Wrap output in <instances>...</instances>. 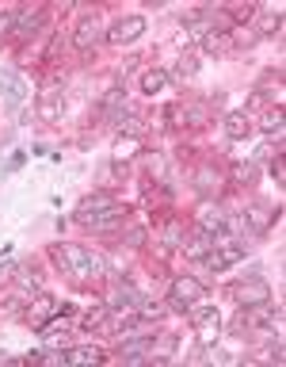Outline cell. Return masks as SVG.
Wrapping results in <instances>:
<instances>
[{
    "label": "cell",
    "mask_w": 286,
    "mask_h": 367,
    "mask_svg": "<svg viewBox=\"0 0 286 367\" xmlns=\"http://www.w3.org/2000/svg\"><path fill=\"white\" fill-rule=\"evenodd\" d=\"M172 84V77L165 69H145L141 73V92H145V96H157V92H165Z\"/></svg>",
    "instance_id": "obj_17"
},
{
    "label": "cell",
    "mask_w": 286,
    "mask_h": 367,
    "mask_svg": "<svg viewBox=\"0 0 286 367\" xmlns=\"http://www.w3.org/2000/svg\"><path fill=\"white\" fill-rule=\"evenodd\" d=\"M42 23H46V12H19L12 31L19 35V39H35V35H38V27H42Z\"/></svg>",
    "instance_id": "obj_14"
},
{
    "label": "cell",
    "mask_w": 286,
    "mask_h": 367,
    "mask_svg": "<svg viewBox=\"0 0 286 367\" xmlns=\"http://www.w3.org/2000/svg\"><path fill=\"white\" fill-rule=\"evenodd\" d=\"M210 249H214V233L198 230V233H191V241L184 245V257H191V260H203Z\"/></svg>",
    "instance_id": "obj_15"
},
{
    "label": "cell",
    "mask_w": 286,
    "mask_h": 367,
    "mask_svg": "<svg viewBox=\"0 0 286 367\" xmlns=\"http://www.w3.org/2000/svg\"><path fill=\"white\" fill-rule=\"evenodd\" d=\"M275 222H279V211H271V206H263V203H252V206L244 211V226L256 233V238H263V233L271 230Z\"/></svg>",
    "instance_id": "obj_8"
},
{
    "label": "cell",
    "mask_w": 286,
    "mask_h": 367,
    "mask_svg": "<svg viewBox=\"0 0 286 367\" xmlns=\"http://www.w3.org/2000/svg\"><path fill=\"white\" fill-rule=\"evenodd\" d=\"M54 264L65 272V276H73V279H88V276H103V260L100 257H92L84 245H69V241H61V245H54Z\"/></svg>",
    "instance_id": "obj_1"
},
{
    "label": "cell",
    "mask_w": 286,
    "mask_h": 367,
    "mask_svg": "<svg viewBox=\"0 0 286 367\" xmlns=\"http://www.w3.org/2000/svg\"><path fill=\"white\" fill-rule=\"evenodd\" d=\"M138 291H133V284H126V279H122V284H114V306H126V310H133V303H138Z\"/></svg>",
    "instance_id": "obj_23"
},
{
    "label": "cell",
    "mask_w": 286,
    "mask_h": 367,
    "mask_svg": "<svg viewBox=\"0 0 286 367\" xmlns=\"http://www.w3.org/2000/svg\"><path fill=\"white\" fill-rule=\"evenodd\" d=\"M122 219H126V211H122V206H111V211H100V214H92V219H84V226H92V230H111V226H119Z\"/></svg>",
    "instance_id": "obj_19"
},
{
    "label": "cell",
    "mask_w": 286,
    "mask_h": 367,
    "mask_svg": "<svg viewBox=\"0 0 286 367\" xmlns=\"http://www.w3.org/2000/svg\"><path fill=\"white\" fill-rule=\"evenodd\" d=\"M145 241V230H126V245H141Z\"/></svg>",
    "instance_id": "obj_33"
},
{
    "label": "cell",
    "mask_w": 286,
    "mask_h": 367,
    "mask_svg": "<svg viewBox=\"0 0 286 367\" xmlns=\"http://www.w3.org/2000/svg\"><path fill=\"white\" fill-rule=\"evenodd\" d=\"M198 187H203V192H218V173L203 168V173H198Z\"/></svg>",
    "instance_id": "obj_28"
},
{
    "label": "cell",
    "mask_w": 286,
    "mask_h": 367,
    "mask_svg": "<svg viewBox=\"0 0 286 367\" xmlns=\"http://www.w3.org/2000/svg\"><path fill=\"white\" fill-rule=\"evenodd\" d=\"M61 111H65L61 92H42V100H38V115H42L46 122H54V119H61Z\"/></svg>",
    "instance_id": "obj_16"
},
{
    "label": "cell",
    "mask_w": 286,
    "mask_h": 367,
    "mask_svg": "<svg viewBox=\"0 0 286 367\" xmlns=\"http://www.w3.org/2000/svg\"><path fill=\"white\" fill-rule=\"evenodd\" d=\"M133 314L145 318V322H160V318H165V306L153 303V298H138V303H133Z\"/></svg>",
    "instance_id": "obj_22"
},
{
    "label": "cell",
    "mask_w": 286,
    "mask_h": 367,
    "mask_svg": "<svg viewBox=\"0 0 286 367\" xmlns=\"http://www.w3.org/2000/svg\"><path fill=\"white\" fill-rule=\"evenodd\" d=\"M279 27H282V16L275 12L271 20H263V31H260V35H263V39H271V35H279Z\"/></svg>",
    "instance_id": "obj_29"
},
{
    "label": "cell",
    "mask_w": 286,
    "mask_h": 367,
    "mask_svg": "<svg viewBox=\"0 0 286 367\" xmlns=\"http://www.w3.org/2000/svg\"><path fill=\"white\" fill-rule=\"evenodd\" d=\"M203 260H206V268H210V272H229L233 264H241V260H244V245H241V241L214 245V249H210Z\"/></svg>",
    "instance_id": "obj_5"
},
{
    "label": "cell",
    "mask_w": 286,
    "mask_h": 367,
    "mask_svg": "<svg viewBox=\"0 0 286 367\" xmlns=\"http://www.w3.org/2000/svg\"><path fill=\"white\" fill-rule=\"evenodd\" d=\"M103 322H107V306H95V310H88V314L81 318V325H84V329H100Z\"/></svg>",
    "instance_id": "obj_26"
},
{
    "label": "cell",
    "mask_w": 286,
    "mask_h": 367,
    "mask_svg": "<svg viewBox=\"0 0 286 367\" xmlns=\"http://www.w3.org/2000/svg\"><path fill=\"white\" fill-rule=\"evenodd\" d=\"M206 298V287L198 284V279H191V276H179V279H172V287H168V306L176 310V314H187L195 303H203Z\"/></svg>",
    "instance_id": "obj_4"
},
{
    "label": "cell",
    "mask_w": 286,
    "mask_h": 367,
    "mask_svg": "<svg viewBox=\"0 0 286 367\" xmlns=\"http://www.w3.org/2000/svg\"><path fill=\"white\" fill-rule=\"evenodd\" d=\"M271 176H275V184H282V153L271 157Z\"/></svg>",
    "instance_id": "obj_31"
},
{
    "label": "cell",
    "mask_w": 286,
    "mask_h": 367,
    "mask_svg": "<svg viewBox=\"0 0 286 367\" xmlns=\"http://www.w3.org/2000/svg\"><path fill=\"white\" fill-rule=\"evenodd\" d=\"M119 127H122V134H126V138H133V142H138V138L145 134V119H141V115H126V119H119Z\"/></svg>",
    "instance_id": "obj_25"
},
{
    "label": "cell",
    "mask_w": 286,
    "mask_h": 367,
    "mask_svg": "<svg viewBox=\"0 0 286 367\" xmlns=\"http://www.w3.org/2000/svg\"><path fill=\"white\" fill-rule=\"evenodd\" d=\"M187 318H191V325H195L198 344H214L218 337H222V314H218V306L195 303V306L187 310Z\"/></svg>",
    "instance_id": "obj_3"
},
{
    "label": "cell",
    "mask_w": 286,
    "mask_h": 367,
    "mask_svg": "<svg viewBox=\"0 0 286 367\" xmlns=\"http://www.w3.org/2000/svg\"><path fill=\"white\" fill-rule=\"evenodd\" d=\"M111 206H119V199H114L111 192H92V195H84L81 206H76V219H92V214H100V211H111Z\"/></svg>",
    "instance_id": "obj_9"
},
{
    "label": "cell",
    "mask_w": 286,
    "mask_h": 367,
    "mask_svg": "<svg viewBox=\"0 0 286 367\" xmlns=\"http://www.w3.org/2000/svg\"><path fill=\"white\" fill-rule=\"evenodd\" d=\"M198 226H203L206 233H222L225 226H229V219H225L222 206H203V214H198Z\"/></svg>",
    "instance_id": "obj_18"
},
{
    "label": "cell",
    "mask_w": 286,
    "mask_h": 367,
    "mask_svg": "<svg viewBox=\"0 0 286 367\" xmlns=\"http://www.w3.org/2000/svg\"><path fill=\"white\" fill-rule=\"evenodd\" d=\"M256 180V165H233V184H252Z\"/></svg>",
    "instance_id": "obj_27"
},
{
    "label": "cell",
    "mask_w": 286,
    "mask_h": 367,
    "mask_svg": "<svg viewBox=\"0 0 286 367\" xmlns=\"http://www.w3.org/2000/svg\"><path fill=\"white\" fill-rule=\"evenodd\" d=\"M252 134V115L248 111H233V115H225V138L229 142H241V138Z\"/></svg>",
    "instance_id": "obj_12"
},
{
    "label": "cell",
    "mask_w": 286,
    "mask_h": 367,
    "mask_svg": "<svg viewBox=\"0 0 286 367\" xmlns=\"http://www.w3.org/2000/svg\"><path fill=\"white\" fill-rule=\"evenodd\" d=\"M263 134L267 138H282V107H279V103L263 115Z\"/></svg>",
    "instance_id": "obj_24"
},
{
    "label": "cell",
    "mask_w": 286,
    "mask_h": 367,
    "mask_svg": "<svg viewBox=\"0 0 286 367\" xmlns=\"http://www.w3.org/2000/svg\"><path fill=\"white\" fill-rule=\"evenodd\" d=\"M12 27H16V16H12V12H4V16H0V39H4V35L12 31Z\"/></svg>",
    "instance_id": "obj_32"
},
{
    "label": "cell",
    "mask_w": 286,
    "mask_h": 367,
    "mask_svg": "<svg viewBox=\"0 0 286 367\" xmlns=\"http://www.w3.org/2000/svg\"><path fill=\"white\" fill-rule=\"evenodd\" d=\"M176 352V333H165L160 341H149V360H168Z\"/></svg>",
    "instance_id": "obj_20"
},
{
    "label": "cell",
    "mask_w": 286,
    "mask_h": 367,
    "mask_svg": "<svg viewBox=\"0 0 286 367\" xmlns=\"http://www.w3.org/2000/svg\"><path fill=\"white\" fill-rule=\"evenodd\" d=\"M141 31H145V20H141V16H119L107 31V42H114V46L133 42V39H141Z\"/></svg>",
    "instance_id": "obj_7"
},
{
    "label": "cell",
    "mask_w": 286,
    "mask_h": 367,
    "mask_svg": "<svg viewBox=\"0 0 286 367\" xmlns=\"http://www.w3.org/2000/svg\"><path fill=\"white\" fill-rule=\"evenodd\" d=\"M107 356L100 352L95 344H84V348H65L61 352V363H69V367H88V363H103Z\"/></svg>",
    "instance_id": "obj_10"
},
{
    "label": "cell",
    "mask_w": 286,
    "mask_h": 367,
    "mask_svg": "<svg viewBox=\"0 0 286 367\" xmlns=\"http://www.w3.org/2000/svg\"><path fill=\"white\" fill-rule=\"evenodd\" d=\"M229 298H233L237 306H260V303H271V287L256 276V279H248V284H233V287H229Z\"/></svg>",
    "instance_id": "obj_6"
},
{
    "label": "cell",
    "mask_w": 286,
    "mask_h": 367,
    "mask_svg": "<svg viewBox=\"0 0 286 367\" xmlns=\"http://www.w3.org/2000/svg\"><path fill=\"white\" fill-rule=\"evenodd\" d=\"M198 73V54H184V58L176 62V69L168 73V77H176V81H191Z\"/></svg>",
    "instance_id": "obj_21"
},
{
    "label": "cell",
    "mask_w": 286,
    "mask_h": 367,
    "mask_svg": "<svg viewBox=\"0 0 286 367\" xmlns=\"http://www.w3.org/2000/svg\"><path fill=\"white\" fill-rule=\"evenodd\" d=\"M279 325H282V306H271V303L241 306V318H237V329L252 333V341H260L267 333H279Z\"/></svg>",
    "instance_id": "obj_2"
},
{
    "label": "cell",
    "mask_w": 286,
    "mask_h": 367,
    "mask_svg": "<svg viewBox=\"0 0 286 367\" xmlns=\"http://www.w3.org/2000/svg\"><path fill=\"white\" fill-rule=\"evenodd\" d=\"M95 42H100V23H95L92 16H88V20L76 23V31H73V46H76V50H88V46H95Z\"/></svg>",
    "instance_id": "obj_13"
},
{
    "label": "cell",
    "mask_w": 286,
    "mask_h": 367,
    "mask_svg": "<svg viewBox=\"0 0 286 367\" xmlns=\"http://www.w3.org/2000/svg\"><path fill=\"white\" fill-rule=\"evenodd\" d=\"M57 310H61V306H57V303H54L50 295H38V298H35V306L27 310V322L42 329L46 322H50V318H57Z\"/></svg>",
    "instance_id": "obj_11"
},
{
    "label": "cell",
    "mask_w": 286,
    "mask_h": 367,
    "mask_svg": "<svg viewBox=\"0 0 286 367\" xmlns=\"http://www.w3.org/2000/svg\"><path fill=\"white\" fill-rule=\"evenodd\" d=\"M19 310H23V298H19V295H16V298H8V303H4V318H16Z\"/></svg>",
    "instance_id": "obj_30"
}]
</instances>
